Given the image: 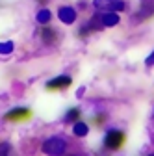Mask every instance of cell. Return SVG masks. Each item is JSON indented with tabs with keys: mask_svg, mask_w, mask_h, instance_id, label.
<instances>
[{
	"mask_svg": "<svg viewBox=\"0 0 154 156\" xmlns=\"http://www.w3.org/2000/svg\"><path fill=\"white\" fill-rule=\"evenodd\" d=\"M65 149H67V143L61 138H48L43 143V152L48 156H61L65 152Z\"/></svg>",
	"mask_w": 154,
	"mask_h": 156,
	"instance_id": "cell-1",
	"label": "cell"
},
{
	"mask_svg": "<svg viewBox=\"0 0 154 156\" xmlns=\"http://www.w3.org/2000/svg\"><path fill=\"white\" fill-rule=\"evenodd\" d=\"M124 140H126V138H124L123 132H119V130H110V132L106 134V138H104V145H106L108 149L115 151V149H121V147H123Z\"/></svg>",
	"mask_w": 154,
	"mask_h": 156,
	"instance_id": "cell-2",
	"label": "cell"
},
{
	"mask_svg": "<svg viewBox=\"0 0 154 156\" xmlns=\"http://www.w3.org/2000/svg\"><path fill=\"white\" fill-rule=\"evenodd\" d=\"M93 6L102 11H124L123 0H93Z\"/></svg>",
	"mask_w": 154,
	"mask_h": 156,
	"instance_id": "cell-3",
	"label": "cell"
},
{
	"mask_svg": "<svg viewBox=\"0 0 154 156\" xmlns=\"http://www.w3.org/2000/svg\"><path fill=\"white\" fill-rule=\"evenodd\" d=\"M30 115H32V112L26 108H15L6 113V119L8 121H26V119H30Z\"/></svg>",
	"mask_w": 154,
	"mask_h": 156,
	"instance_id": "cell-4",
	"label": "cell"
},
{
	"mask_svg": "<svg viewBox=\"0 0 154 156\" xmlns=\"http://www.w3.org/2000/svg\"><path fill=\"white\" fill-rule=\"evenodd\" d=\"M71 84H72L71 76H58V78H54V80H50V82L47 84V87H48V89H65V87H69Z\"/></svg>",
	"mask_w": 154,
	"mask_h": 156,
	"instance_id": "cell-5",
	"label": "cell"
},
{
	"mask_svg": "<svg viewBox=\"0 0 154 156\" xmlns=\"http://www.w3.org/2000/svg\"><path fill=\"white\" fill-rule=\"evenodd\" d=\"M58 15H60V21L65 23V24H72L76 21V11L72 8H61L58 11Z\"/></svg>",
	"mask_w": 154,
	"mask_h": 156,
	"instance_id": "cell-6",
	"label": "cell"
},
{
	"mask_svg": "<svg viewBox=\"0 0 154 156\" xmlns=\"http://www.w3.org/2000/svg\"><path fill=\"white\" fill-rule=\"evenodd\" d=\"M100 19H102V24H104V26H115V24H119V15L113 13V11L104 13Z\"/></svg>",
	"mask_w": 154,
	"mask_h": 156,
	"instance_id": "cell-7",
	"label": "cell"
},
{
	"mask_svg": "<svg viewBox=\"0 0 154 156\" xmlns=\"http://www.w3.org/2000/svg\"><path fill=\"white\" fill-rule=\"evenodd\" d=\"M41 37H43V41H45V43H54V41H56V32H54L52 28H48V26H43V30H41Z\"/></svg>",
	"mask_w": 154,
	"mask_h": 156,
	"instance_id": "cell-8",
	"label": "cell"
},
{
	"mask_svg": "<svg viewBox=\"0 0 154 156\" xmlns=\"http://www.w3.org/2000/svg\"><path fill=\"white\" fill-rule=\"evenodd\" d=\"M72 130H74V134L78 136V138H84V136H87V132H89V128H87L86 123H76Z\"/></svg>",
	"mask_w": 154,
	"mask_h": 156,
	"instance_id": "cell-9",
	"label": "cell"
},
{
	"mask_svg": "<svg viewBox=\"0 0 154 156\" xmlns=\"http://www.w3.org/2000/svg\"><path fill=\"white\" fill-rule=\"evenodd\" d=\"M50 11L48 9H41L39 13H37V23H41V24H47L48 21H50Z\"/></svg>",
	"mask_w": 154,
	"mask_h": 156,
	"instance_id": "cell-10",
	"label": "cell"
},
{
	"mask_svg": "<svg viewBox=\"0 0 154 156\" xmlns=\"http://www.w3.org/2000/svg\"><path fill=\"white\" fill-rule=\"evenodd\" d=\"M13 48H15V45H13V41H4V43H0V54H11L13 52Z\"/></svg>",
	"mask_w": 154,
	"mask_h": 156,
	"instance_id": "cell-11",
	"label": "cell"
},
{
	"mask_svg": "<svg viewBox=\"0 0 154 156\" xmlns=\"http://www.w3.org/2000/svg\"><path fill=\"white\" fill-rule=\"evenodd\" d=\"M78 117H80V110H78V108H72V110L67 112L65 121H67V123H71V121H78Z\"/></svg>",
	"mask_w": 154,
	"mask_h": 156,
	"instance_id": "cell-12",
	"label": "cell"
},
{
	"mask_svg": "<svg viewBox=\"0 0 154 156\" xmlns=\"http://www.w3.org/2000/svg\"><path fill=\"white\" fill-rule=\"evenodd\" d=\"M0 156H13V149L9 143H2L0 145Z\"/></svg>",
	"mask_w": 154,
	"mask_h": 156,
	"instance_id": "cell-13",
	"label": "cell"
},
{
	"mask_svg": "<svg viewBox=\"0 0 154 156\" xmlns=\"http://www.w3.org/2000/svg\"><path fill=\"white\" fill-rule=\"evenodd\" d=\"M145 63H147L149 67H150V65H154V50H152V54H150V56L147 58V60H145Z\"/></svg>",
	"mask_w": 154,
	"mask_h": 156,
	"instance_id": "cell-14",
	"label": "cell"
},
{
	"mask_svg": "<svg viewBox=\"0 0 154 156\" xmlns=\"http://www.w3.org/2000/svg\"><path fill=\"white\" fill-rule=\"evenodd\" d=\"M95 123H97V125H100V123H104V115H102V117L99 115V117H97V119H95Z\"/></svg>",
	"mask_w": 154,
	"mask_h": 156,
	"instance_id": "cell-15",
	"label": "cell"
},
{
	"mask_svg": "<svg viewBox=\"0 0 154 156\" xmlns=\"http://www.w3.org/2000/svg\"><path fill=\"white\" fill-rule=\"evenodd\" d=\"M39 2H47V0H39Z\"/></svg>",
	"mask_w": 154,
	"mask_h": 156,
	"instance_id": "cell-16",
	"label": "cell"
},
{
	"mask_svg": "<svg viewBox=\"0 0 154 156\" xmlns=\"http://www.w3.org/2000/svg\"><path fill=\"white\" fill-rule=\"evenodd\" d=\"M71 156H78V154H71Z\"/></svg>",
	"mask_w": 154,
	"mask_h": 156,
	"instance_id": "cell-17",
	"label": "cell"
},
{
	"mask_svg": "<svg viewBox=\"0 0 154 156\" xmlns=\"http://www.w3.org/2000/svg\"><path fill=\"white\" fill-rule=\"evenodd\" d=\"M150 156H154V154H150Z\"/></svg>",
	"mask_w": 154,
	"mask_h": 156,
	"instance_id": "cell-18",
	"label": "cell"
}]
</instances>
